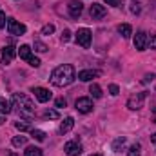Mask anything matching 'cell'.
Listing matches in <instances>:
<instances>
[{"label": "cell", "mask_w": 156, "mask_h": 156, "mask_svg": "<svg viewBox=\"0 0 156 156\" xmlns=\"http://www.w3.org/2000/svg\"><path fill=\"white\" fill-rule=\"evenodd\" d=\"M140 11H142V7H140V4H133V5H131V13H133V15H138Z\"/></svg>", "instance_id": "31"}, {"label": "cell", "mask_w": 156, "mask_h": 156, "mask_svg": "<svg viewBox=\"0 0 156 156\" xmlns=\"http://www.w3.org/2000/svg\"><path fill=\"white\" fill-rule=\"evenodd\" d=\"M64 151L67 156H80L82 154V144L78 140H71L64 145Z\"/></svg>", "instance_id": "6"}, {"label": "cell", "mask_w": 156, "mask_h": 156, "mask_svg": "<svg viewBox=\"0 0 156 156\" xmlns=\"http://www.w3.org/2000/svg\"><path fill=\"white\" fill-rule=\"evenodd\" d=\"M29 66H33V67H38V66H40V60L37 58V56H31V58H29Z\"/></svg>", "instance_id": "32"}, {"label": "cell", "mask_w": 156, "mask_h": 156, "mask_svg": "<svg viewBox=\"0 0 156 156\" xmlns=\"http://www.w3.org/2000/svg\"><path fill=\"white\" fill-rule=\"evenodd\" d=\"M75 67L71 66V64H64V66H58L53 73H51V83L53 85H56V87H66V85H69V83H73L75 82Z\"/></svg>", "instance_id": "1"}, {"label": "cell", "mask_w": 156, "mask_h": 156, "mask_svg": "<svg viewBox=\"0 0 156 156\" xmlns=\"http://www.w3.org/2000/svg\"><path fill=\"white\" fill-rule=\"evenodd\" d=\"M147 42H149V45H151V49H156V33H153L149 38H147Z\"/></svg>", "instance_id": "29"}, {"label": "cell", "mask_w": 156, "mask_h": 156, "mask_svg": "<svg viewBox=\"0 0 156 156\" xmlns=\"http://www.w3.org/2000/svg\"><path fill=\"white\" fill-rule=\"evenodd\" d=\"M7 156H18L16 153H7Z\"/></svg>", "instance_id": "39"}, {"label": "cell", "mask_w": 156, "mask_h": 156, "mask_svg": "<svg viewBox=\"0 0 156 156\" xmlns=\"http://www.w3.org/2000/svg\"><path fill=\"white\" fill-rule=\"evenodd\" d=\"M44 116L49 118V120H56V118H60V115H58V111H56V109H47V111L44 113Z\"/></svg>", "instance_id": "24"}, {"label": "cell", "mask_w": 156, "mask_h": 156, "mask_svg": "<svg viewBox=\"0 0 156 156\" xmlns=\"http://www.w3.org/2000/svg\"><path fill=\"white\" fill-rule=\"evenodd\" d=\"M73 127H75V120H73L71 116H67L62 123H60V133H62V134H66V133H69Z\"/></svg>", "instance_id": "14"}, {"label": "cell", "mask_w": 156, "mask_h": 156, "mask_svg": "<svg viewBox=\"0 0 156 156\" xmlns=\"http://www.w3.org/2000/svg\"><path fill=\"white\" fill-rule=\"evenodd\" d=\"M140 154H142V145L140 144L131 145V149L127 151V156H140Z\"/></svg>", "instance_id": "20"}, {"label": "cell", "mask_w": 156, "mask_h": 156, "mask_svg": "<svg viewBox=\"0 0 156 156\" xmlns=\"http://www.w3.org/2000/svg\"><path fill=\"white\" fill-rule=\"evenodd\" d=\"M2 27H5V15L0 11V29H2Z\"/></svg>", "instance_id": "34"}, {"label": "cell", "mask_w": 156, "mask_h": 156, "mask_svg": "<svg viewBox=\"0 0 156 156\" xmlns=\"http://www.w3.org/2000/svg\"><path fill=\"white\" fill-rule=\"evenodd\" d=\"M16 56V49L13 47V45H5L4 49H2V62L7 66V64H11V60Z\"/></svg>", "instance_id": "10"}, {"label": "cell", "mask_w": 156, "mask_h": 156, "mask_svg": "<svg viewBox=\"0 0 156 156\" xmlns=\"http://www.w3.org/2000/svg\"><path fill=\"white\" fill-rule=\"evenodd\" d=\"M98 76H100V71H94V69H83V71L78 73V78H80L82 82H89V80L98 78Z\"/></svg>", "instance_id": "13"}, {"label": "cell", "mask_w": 156, "mask_h": 156, "mask_svg": "<svg viewBox=\"0 0 156 156\" xmlns=\"http://www.w3.org/2000/svg\"><path fill=\"white\" fill-rule=\"evenodd\" d=\"M53 33H55V26H53V24H45V26L42 27V35L49 37V35H53Z\"/></svg>", "instance_id": "25"}, {"label": "cell", "mask_w": 156, "mask_h": 156, "mask_svg": "<svg viewBox=\"0 0 156 156\" xmlns=\"http://www.w3.org/2000/svg\"><path fill=\"white\" fill-rule=\"evenodd\" d=\"M33 93H35L37 100L42 102V104L51 100V91H49V89H45V87H35V89H33Z\"/></svg>", "instance_id": "12"}, {"label": "cell", "mask_w": 156, "mask_h": 156, "mask_svg": "<svg viewBox=\"0 0 156 156\" xmlns=\"http://www.w3.org/2000/svg\"><path fill=\"white\" fill-rule=\"evenodd\" d=\"M67 11H69V15H71L73 18H78V16L82 15V11H83V4H82L80 0H71V2L67 4Z\"/></svg>", "instance_id": "8"}, {"label": "cell", "mask_w": 156, "mask_h": 156, "mask_svg": "<svg viewBox=\"0 0 156 156\" xmlns=\"http://www.w3.org/2000/svg\"><path fill=\"white\" fill-rule=\"evenodd\" d=\"M7 31L9 35H24L27 31V27L20 22H16L15 18H7Z\"/></svg>", "instance_id": "5"}, {"label": "cell", "mask_w": 156, "mask_h": 156, "mask_svg": "<svg viewBox=\"0 0 156 156\" xmlns=\"http://www.w3.org/2000/svg\"><path fill=\"white\" fill-rule=\"evenodd\" d=\"M151 142H154V144H156V133H154V134H151Z\"/></svg>", "instance_id": "37"}, {"label": "cell", "mask_w": 156, "mask_h": 156, "mask_svg": "<svg viewBox=\"0 0 156 156\" xmlns=\"http://www.w3.org/2000/svg\"><path fill=\"white\" fill-rule=\"evenodd\" d=\"M125 142H127L125 136H118L116 140L113 142V151H115V153H120V151L125 147Z\"/></svg>", "instance_id": "17"}, {"label": "cell", "mask_w": 156, "mask_h": 156, "mask_svg": "<svg viewBox=\"0 0 156 156\" xmlns=\"http://www.w3.org/2000/svg\"><path fill=\"white\" fill-rule=\"evenodd\" d=\"M31 136H33L35 140H38V142H44V140H45V133L40 131V129H31Z\"/></svg>", "instance_id": "22"}, {"label": "cell", "mask_w": 156, "mask_h": 156, "mask_svg": "<svg viewBox=\"0 0 156 156\" xmlns=\"http://www.w3.org/2000/svg\"><path fill=\"white\" fill-rule=\"evenodd\" d=\"M18 55H20V58H22V60H26V62H29V58L33 56V55H31V47H29V45H20Z\"/></svg>", "instance_id": "16"}, {"label": "cell", "mask_w": 156, "mask_h": 156, "mask_svg": "<svg viewBox=\"0 0 156 156\" xmlns=\"http://www.w3.org/2000/svg\"><path fill=\"white\" fill-rule=\"evenodd\" d=\"M42 154H44L42 149H40V147H35V145L26 149V156H42Z\"/></svg>", "instance_id": "23"}, {"label": "cell", "mask_w": 156, "mask_h": 156, "mask_svg": "<svg viewBox=\"0 0 156 156\" xmlns=\"http://www.w3.org/2000/svg\"><path fill=\"white\" fill-rule=\"evenodd\" d=\"M75 38H76V44L78 45H82V47H89L91 45V38H93V35H91V31L87 29V27H82V29H78L76 35H75Z\"/></svg>", "instance_id": "3"}, {"label": "cell", "mask_w": 156, "mask_h": 156, "mask_svg": "<svg viewBox=\"0 0 156 156\" xmlns=\"http://www.w3.org/2000/svg\"><path fill=\"white\" fill-rule=\"evenodd\" d=\"M75 105H76L78 113H83V115H87V113L93 111V102H91V98H78Z\"/></svg>", "instance_id": "9"}, {"label": "cell", "mask_w": 156, "mask_h": 156, "mask_svg": "<svg viewBox=\"0 0 156 156\" xmlns=\"http://www.w3.org/2000/svg\"><path fill=\"white\" fill-rule=\"evenodd\" d=\"M144 102H145V93H136L127 100V107L131 111H138L144 107Z\"/></svg>", "instance_id": "4"}, {"label": "cell", "mask_w": 156, "mask_h": 156, "mask_svg": "<svg viewBox=\"0 0 156 156\" xmlns=\"http://www.w3.org/2000/svg\"><path fill=\"white\" fill-rule=\"evenodd\" d=\"M71 38V31L69 29H64V33H62V42H69Z\"/></svg>", "instance_id": "30"}, {"label": "cell", "mask_w": 156, "mask_h": 156, "mask_svg": "<svg viewBox=\"0 0 156 156\" xmlns=\"http://www.w3.org/2000/svg\"><path fill=\"white\" fill-rule=\"evenodd\" d=\"M109 93H111L113 96H116L118 93H120V87H118L116 83H111V85H109Z\"/></svg>", "instance_id": "28"}, {"label": "cell", "mask_w": 156, "mask_h": 156, "mask_svg": "<svg viewBox=\"0 0 156 156\" xmlns=\"http://www.w3.org/2000/svg\"><path fill=\"white\" fill-rule=\"evenodd\" d=\"M134 47L138 51H145V47H147V35L144 31H138L134 35Z\"/></svg>", "instance_id": "11"}, {"label": "cell", "mask_w": 156, "mask_h": 156, "mask_svg": "<svg viewBox=\"0 0 156 156\" xmlns=\"http://www.w3.org/2000/svg\"><path fill=\"white\" fill-rule=\"evenodd\" d=\"M15 127L18 129V131H29L31 127H29V123H26V122H16L15 123Z\"/></svg>", "instance_id": "27"}, {"label": "cell", "mask_w": 156, "mask_h": 156, "mask_svg": "<svg viewBox=\"0 0 156 156\" xmlns=\"http://www.w3.org/2000/svg\"><path fill=\"white\" fill-rule=\"evenodd\" d=\"M153 78H154V75H147V76H145V82H149V80H153Z\"/></svg>", "instance_id": "35"}, {"label": "cell", "mask_w": 156, "mask_h": 156, "mask_svg": "<svg viewBox=\"0 0 156 156\" xmlns=\"http://www.w3.org/2000/svg\"><path fill=\"white\" fill-rule=\"evenodd\" d=\"M104 2H105V4H111V5H115V2H116V0H104Z\"/></svg>", "instance_id": "36"}, {"label": "cell", "mask_w": 156, "mask_h": 156, "mask_svg": "<svg viewBox=\"0 0 156 156\" xmlns=\"http://www.w3.org/2000/svg\"><path fill=\"white\" fill-rule=\"evenodd\" d=\"M2 123H4V116H0V125H2Z\"/></svg>", "instance_id": "40"}, {"label": "cell", "mask_w": 156, "mask_h": 156, "mask_svg": "<svg viewBox=\"0 0 156 156\" xmlns=\"http://www.w3.org/2000/svg\"><path fill=\"white\" fill-rule=\"evenodd\" d=\"M26 144H27V136H22V134H20V136H15V138H13V145H15V147H22V145H26Z\"/></svg>", "instance_id": "21"}, {"label": "cell", "mask_w": 156, "mask_h": 156, "mask_svg": "<svg viewBox=\"0 0 156 156\" xmlns=\"http://www.w3.org/2000/svg\"><path fill=\"white\" fill-rule=\"evenodd\" d=\"M118 33H120L123 38H129V37L133 35V27H131L129 24H120V26H118Z\"/></svg>", "instance_id": "15"}, {"label": "cell", "mask_w": 156, "mask_h": 156, "mask_svg": "<svg viewBox=\"0 0 156 156\" xmlns=\"http://www.w3.org/2000/svg\"><path fill=\"white\" fill-rule=\"evenodd\" d=\"M35 51H38V53H45V51H47V45L42 44V42H38V40H35Z\"/></svg>", "instance_id": "26"}, {"label": "cell", "mask_w": 156, "mask_h": 156, "mask_svg": "<svg viewBox=\"0 0 156 156\" xmlns=\"http://www.w3.org/2000/svg\"><path fill=\"white\" fill-rule=\"evenodd\" d=\"M55 104H56V107H66V104H67V102H66V98H56V102H55Z\"/></svg>", "instance_id": "33"}, {"label": "cell", "mask_w": 156, "mask_h": 156, "mask_svg": "<svg viewBox=\"0 0 156 156\" xmlns=\"http://www.w3.org/2000/svg\"><path fill=\"white\" fill-rule=\"evenodd\" d=\"M89 93L93 94V98H102V87H100L98 83H91Z\"/></svg>", "instance_id": "19"}, {"label": "cell", "mask_w": 156, "mask_h": 156, "mask_svg": "<svg viewBox=\"0 0 156 156\" xmlns=\"http://www.w3.org/2000/svg\"><path fill=\"white\" fill-rule=\"evenodd\" d=\"M13 109H11V104L5 100V98H0V113L2 115H9Z\"/></svg>", "instance_id": "18"}, {"label": "cell", "mask_w": 156, "mask_h": 156, "mask_svg": "<svg viewBox=\"0 0 156 156\" xmlns=\"http://www.w3.org/2000/svg\"><path fill=\"white\" fill-rule=\"evenodd\" d=\"M153 118H154V122H156V107L153 109Z\"/></svg>", "instance_id": "38"}, {"label": "cell", "mask_w": 156, "mask_h": 156, "mask_svg": "<svg viewBox=\"0 0 156 156\" xmlns=\"http://www.w3.org/2000/svg\"><path fill=\"white\" fill-rule=\"evenodd\" d=\"M91 156H100V154H91Z\"/></svg>", "instance_id": "41"}, {"label": "cell", "mask_w": 156, "mask_h": 156, "mask_svg": "<svg viewBox=\"0 0 156 156\" xmlns=\"http://www.w3.org/2000/svg\"><path fill=\"white\" fill-rule=\"evenodd\" d=\"M89 13H91V18H93V20H100V18H104V16L107 15V9H105V5L94 2V4L91 5Z\"/></svg>", "instance_id": "7"}, {"label": "cell", "mask_w": 156, "mask_h": 156, "mask_svg": "<svg viewBox=\"0 0 156 156\" xmlns=\"http://www.w3.org/2000/svg\"><path fill=\"white\" fill-rule=\"evenodd\" d=\"M13 107H16V111H18V115L24 118H31L35 115V104L26 96V94H22V93H15L13 94Z\"/></svg>", "instance_id": "2"}]
</instances>
